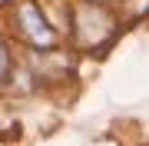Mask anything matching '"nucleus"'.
I'll return each mask as SVG.
<instances>
[{
  "instance_id": "1",
  "label": "nucleus",
  "mask_w": 149,
  "mask_h": 146,
  "mask_svg": "<svg viewBox=\"0 0 149 146\" xmlns=\"http://www.w3.org/2000/svg\"><path fill=\"white\" fill-rule=\"evenodd\" d=\"M113 33H116V20H113V13L106 7L80 3L73 10V37L80 47L93 50V47H100V40H109Z\"/></svg>"
},
{
  "instance_id": "2",
  "label": "nucleus",
  "mask_w": 149,
  "mask_h": 146,
  "mask_svg": "<svg viewBox=\"0 0 149 146\" xmlns=\"http://www.w3.org/2000/svg\"><path fill=\"white\" fill-rule=\"evenodd\" d=\"M17 23H20V33L30 40L33 47H53V27H50L47 20H43L40 7L37 3H20V10H17Z\"/></svg>"
},
{
  "instance_id": "3",
  "label": "nucleus",
  "mask_w": 149,
  "mask_h": 146,
  "mask_svg": "<svg viewBox=\"0 0 149 146\" xmlns=\"http://www.w3.org/2000/svg\"><path fill=\"white\" fill-rule=\"evenodd\" d=\"M7 66H10V60H7V47H3V40H0V80H3Z\"/></svg>"
}]
</instances>
